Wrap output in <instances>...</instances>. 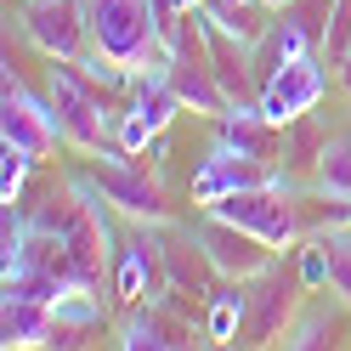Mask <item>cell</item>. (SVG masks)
Wrapping results in <instances>:
<instances>
[{
	"label": "cell",
	"mask_w": 351,
	"mask_h": 351,
	"mask_svg": "<svg viewBox=\"0 0 351 351\" xmlns=\"http://www.w3.org/2000/svg\"><path fill=\"white\" fill-rule=\"evenodd\" d=\"M199 250L210 255V267L221 278H232V283H250L255 272L272 267V244H261L255 232L232 227V221H221V215H210V210H204V227H199Z\"/></svg>",
	"instance_id": "obj_10"
},
{
	"label": "cell",
	"mask_w": 351,
	"mask_h": 351,
	"mask_svg": "<svg viewBox=\"0 0 351 351\" xmlns=\"http://www.w3.org/2000/svg\"><path fill=\"white\" fill-rule=\"evenodd\" d=\"M210 215H221V221L255 232L261 244H272V250H289L300 238V210L289 204L283 187H244V193H232V199L210 204Z\"/></svg>",
	"instance_id": "obj_4"
},
{
	"label": "cell",
	"mask_w": 351,
	"mask_h": 351,
	"mask_svg": "<svg viewBox=\"0 0 351 351\" xmlns=\"http://www.w3.org/2000/svg\"><path fill=\"white\" fill-rule=\"evenodd\" d=\"M244 317H250V289L227 278V289L210 300V317H204V340H215V346H232V340H244Z\"/></svg>",
	"instance_id": "obj_15"
},
{
	"label": "cell",
	"mask_w": 351,
	"mask_h": 351,
	"mask_svg": "<svg viewBox=\"0 0 351 351\" xmlns=\"http://www.w3.org/2000/svg\"><path fill=\"white\" fill-rule=\"evenodd\" d=\"M0 335H6V346H51L57 340V312L34 295H6Z\"/></svg>",
	"instance_id": "obj_14"
},
{
	"label": "cell",
	"mask_w": 351,
	"mask_h": 351,
	"mask_svg": "<svg viewBox=\"0 0 351 351\" xmlns=\"http://www.w3.org/2000/svg\"><path fill=\"white\" fill-rule=\"evenodd\" d=\"M215 130H221V142L232 153H244V159H272V119L261 114V102H227L221 114H215Z\"/></svg>",
	"instance_id": "obj_13"
},
{
	"label": "cell",
	"mask_w": 351,
	"mask_h": 351,
	"mask_svg": "<svg viewBox=\"0 0 351 351\" xmlns=\"http://www.w3.org/2000/svg\"><path fill=\"white\" fill-rule=\"evenodd\" d=\"M244 187H283V193H295V182H289V165L283 170H267L261 159H244V153H232L227 142H215L210 147V159L193 170V182H187V193H193V204H221V199H232V193H244Z\"/></svg>",
	"instance_id": "obj_3"
},
{
	"label": "cell",
	"mask_w": 351,
	"mask_h": 351,
	"mask_svg": "<svg viewBox=\"0 0 351 351\" xmlns=\"http://www.w3.org/2000/svg\"><path fill=\"white\" fill-rule=\"evenodd\" d=\"M29 153H17V147H6L0 153V204H23V182H29Z\"/></svg>",
	"instance_id": "obj_22"
},
{
	"label": "cell",
	"mask_w": 351,
	"mask_h": 351,
	"mask_svg": "<svg viewBox=\"0 0 351 351\" xmlns=\"http://www.w3.org/2000/svg\"><path fill=\"white\" fill-rule=\"evenodd\" d=\"M351 57V0H328L323 12V62L328 69H346Z\"/></svg>",
	"instance_id": "obj_19"
},
{
	"label": "cell",
	"mask_w": 351,
	"mask_h": 351,
	"mask_svg": "<svg viewBox=\"0 0 351 351\" xmlns=\"http://www.w3.org/2000/svg\"><path fill=\"white\" fill-rule=\"evenodd\" d=\"M97 187L108 193V204L125 210L130 221H165V193L147 170L130 165V153L119 147H102L97 153Z\"/></svg>",
	"instance_id": "obj_7"
},
{
	"label": "cell",
	"mask_w": 351,
	"mask_h": 351,
	"mask_svg": "<svg viewBox=\"0 0 351 351\" xmlns=\"http://www.w3.org/2000/svg\"><path fill=\"white\" fill-rule=\"evenodd\" d=\"M317 193L351 199V136H328L323 159H317Z\"/></svg>",
	"instance_id": "obj_17"
},
{
	"label": "cell",
	"mask_w": 351,
	"mask_h": 351,
	"mask_svg": "<svg viewBox=\"0 0 351 351\" xmlns=\"http://www.w3.org/2000/svg\"><path fill=\"white\" fill-rule=\"evenodd\" d=\"M51 312H57V328H91V323H102V300L91 295V283H69L51 300Z\"/></svg>",
	"instance_id": "obj_18"
},
{
	"label": "cell",
	"mask_w": 351,
	"mask_h": 351,
	"mask_svg": "<svg viewBox=\"0 0 351 351\" xmlns=\"http://www.w3.org/2000/svg\"><path fill=\"white\" fill-rule=\"evenodd\" d=\"M159 136H165V130H153V119H142L136 108H125V114L114 119V147L119 153H142V147H153Z\"/></svg>",
	"instance_id": "obj_21"
},
{
	"label": "cell",
	"mask_w": 351,
	"mask_h": 351,
	"mask_svg": "<svg viewBox=\"0 0 351 351\" xmlns=\"http://www.w3.org/2000/svg\"><path fill=\"white\" fill-rule=\"evenodd\" d=\"M255 6H267V12H283V6H295V0H255Z\"/></svg>",
	"instance_id": "obj_26"
},
{
	"label": "cell",
	"mask_w": 351,
	"mask_h": 351,
	"mask_svg": "<svg viewBox=\"0 0 351 351\" xmlns=\"http://www.w3.org/2000/svg\"><path fill=\"white\" fill-rule=\"evenodd\" d=\"M323 147H328V136H317V130H312V114H306V119L289 125V136H283V153H289L283 165H289V170H306V165H312V170H317Z\"/></svg>",
	"instance_id": "obj_20"
},
{
	"label": "cell",
	"mask_w": 351,
	"mask_h": 351,
	"mask_svg": "<svg viewBox=\"0 0 351 351\" xmlns=\"http://www.w3.org/2000/svg\"><path fill=\"white\" fill-rule=\"evenodd\" d=\"M165 6L159 0H85V29L102 57L125 69H147L165 57Z\"/></svg>",
	"instance_id": "obj_1"
},
{
	"label": "cell",
	"mask_w": 351,
	"mask_h": 351,
	"mask_svg": "<svg viewBox=\"0 0 351 351\" xmlns=\"http://www.w3.org/2000/svg\"><path fill=\"white\" fill-rule=\"evenodd\" d=\"M165 289H170V261L159 250V238L130 232L114 250V295L125 306H142V300H159Z\"/></svg>",
	"instance_id": "obj_11"
},
{
	"label": "cell",
	"mask_w": 351,
	"mask_h": 351,
	"mask_svg": "<svg viewBox=\"0 0 351 351\" xmlns=\"http://www.w3.org/2000/svg\"><path fill=\"white\" fill-rule=\"evenodd\" d=\"M295 255H300V261H295V272H300V283H306V289H328V250H323V238L312 232Z\"/></svg>",
	"instance_id": "obj_23"
},
{
	"label": "cell",
	"mask_w": 351,
	"mask_h": 351,
	"mask_svg": "<svg viewBox=\"0 0 351 351\" xmlns=\"http://www.w3.org/2000/svg\"><path fill=\"white\" fill-rule=\"evenodd\" d=\"M46 91H51V108H57V125H62V142L69 147H80L85 159H97L102 147H114V119L102 114V91L74 69V62L51 57Z\"/></svg>",
	"instance_id": "obj_2"
},
{
	"label": "cell",
	"mask_w": 351,
	"mask_h": 351,
	"mask_svg": "<svg viewBox=\"0 0 351 351\" xmlns=\"http://www.w3.org/2000/svg\"><path fill=\"white\" fill-rule=\"evenodd\" d=\"M250 317H244V340L250 346H267L278 335H289V312H295V289H306L300 272H289L283 261H272L267 272L250 278Z\"/></svg>",
	"instance_id": "obj_9"
},
{
	"label": "cell",
	"mask_w": 351,
	"mask_h": 351,
	"mask_svg": "<svg viewBox=\"0 0 351 351\" xmlns=\"http://www.w3.org/2000/svg\"><path fill=\"white\" fill-rule=\"evenodd\" d=\"M328 97V62L323 57H295V62H283V69L255 91V102H261V114H267L278 130H289L295 119H306L312 108Z\"/></svg>",
	"instance_id": "obj_5"
},
{
	"label": "cell",
	"mask_w": 351,
	"mask_h": 351,
	"mask_svg": "<svg viewBox=\"0 0 351 351\" xmlns=\"http://www.w3.org/2000/svg\"><path fill=\"white\" fill-rule=\"evenodd\" d=\"M0 142L17 147V153H29V159L40 165L46 153L62 142V125H57V108L51 102H40L23 80H17L6 69V108H0Z\"/></svg>",
	"instance_id": "obj_6"
},
{
	"label": "cell",
	"mask_w": 351,
	"mask_h": 351,
	"mask_svg": "<svg viewBox=\"0 0 351 351\" xmlns=\"http://www.w3.org/2000/svg\"><path fill=\"white\" fill-rule=\"evenodd\" d=\"M170 295V289H165ZM142 300V306H130V317H125V328H119V346L125 351H170V346H193V323L176 312L170 300Z\"/></svg>",
	"instance_id": "obj_12"
},
{
	"label": "cell",
	"mask_w": 351,
	"mask_h": 351,
	"mask_svg": "<svg viewBox=\"0 0 351 351\" xmlns=\"http://www.w3.org/2000/svg\"><path fill=\"white\" fill-rule=\"evenodd\" d=\"M23 34L34 40L46 57L80 62L91 51V29H85V0H34L23 12Z\"/></svg>",
	"instance_id": "obj_8"
},
{
	"label": "cell",
	"mask_w": 351,
	"mask_h": 351,
	"mask_svg": "<svg viewBox=\"0 0 351 351\" xmlns=\"http://www.w3.org/2000/svg\"><path fill=\"white\" fill-rule=\"evenodd\" d=\"M215 12H238V6H250V0H210Z\"/></svg>",
	"instance_id": "obj_25"
},
{
	"label": "cell",
	"mask_w": 351,
	"mask_h": 351,
	"mask_svg": "<svg viewBox=\"0 0 351 351\" xmlns=\"http://www.w3.org/2000/svg\"><path fill=\"white\" fill-rule=\"evenodd\" d=\"M328 221H351V199H335V210H328Z\"/></svg>",
	"instance_id": "obj_24"
},
{
	"label": "cell",
	"mask_w": 351,
	"mask_h": 351,
	"mask_svg": "<svg viewBox=\"0 0 351 351\" xmlns=\"http://www.w3.org/2000/svg\"><path fill=\"white\" fill-rule=\"evenodd\" d=\"M317 238L328 250V289L351 312V221H328V227H317Z\"/></svg>",
	"instance_id": "obj_16"
}]
</instances>
